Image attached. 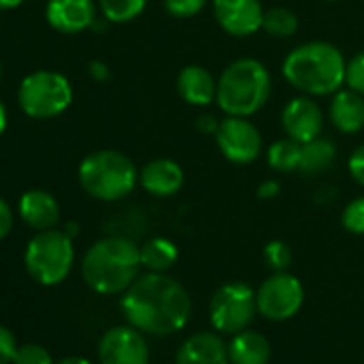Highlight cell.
Instances as JSON below:
<instances>
[{
    "label": "cell",
    "mask_w": 364,
    "mask_h": 364,
    "mask_svg": "<svg viewBox=\"0 0 364 364\" xmlns=\"http://www.w3.org/2000/svg\"><path fill=\"white\" fill-rule=\"evenodd\" d=\"M120 309L127 321L137 330L167 336L187 326L191 317V298L173 277L148 270L129 285Z\"/></svg>",
    "instance_id": "6da1fadb"
},
{
    "label": "cell",
    "mask_w": 364,
    "mask_h": 364,
    "mask_svg": "<svg viewBox=\"0 0 364 364\" xmlns=\"http://www.w3.org/2000/svg\"><path fill=\"white\" fill-rule=\"evenodd\" d=\"M345 58L326 41H311L294 48L283 60V77L298 92L309 97H326L345 84Z\"/></svg>",
    "instance_id": "7a4b0ae2"
},
{
    "label": "cell",
    "mask_w": 364,
    "mask_h": 364,
    "mask_svg": "<svg viewBox=\"0 0 364 364\" xmlns=\"http://www.w3.org/2000/svg\"><path fill=\"white\" fill-rule=\"evenodd\" d=\"M139 247L122 236L95 242L82 259V277L97 294H120L139 277Z\"/></svg>",
    "instance_id": "3957f363"
},
{
    "label": "cell",
    "mask_w": 364,
    "mask_h": 364,
    "mask_svg": "<svg viewBox=\"0 0 364 364\" xmlns=\"http://www.w3.org/2000/svg\"><path fill=\"white\" fill-rule=\"evenodd\" d=\"M272 77L255 58L234 60L217 82V105L228 116L249 118L270 99Z\"/></svg>",
    "instance_id": "277c9868"
},
{
    "label": "cell",
    "mask_w": 364,
    "mask_h": 364,
    "mask_svg": "<svg viewBox=\"0 0 364 364\" xmlns=\"http://www.w3.org/2000/svg\"><path fill=\"white\" fill-rule=\"evenodd\" d=\"M82 189L101 202H118L127 198L139 180L135 163L118 150L90 152L80 163Z\"/></svg>",
    "instance_id": "5b68a950"
},
{
    "label": "cell",
    "mask_w": 364,
    "mask_h": 364,
    "mask_svg": "<svg viewBox=\"0 0 364 364\" xmlns=\"http://www.w3.org/2000/svg\"><path fill=\"white\" fill-rule=\"evenodd\" d=\"M75 259L73 238L65 234V230H46L39 232L26 247L24 264L28 274L46 287H54L63 283Z\"/></svg>",
    "instance_id": "8992f818"
},
{
    "label": "cell",
    "mask_w": 364,
    "mask_h": 364,
    "mask_svg": "<svg viewBox=\"0 0 364 364\" xmlns=\"http://www.w3.org/2000/svg\"><path fill=\"white\" fill-rule=\"evenodd\" d=\"M71 101V82L56 71H35L22 80L18 90V103L22 112L37 120L60 116Z\"/></svg>",
    "instance_id": "52a82bcc"
},
{
    "label": "cell",
    "mask_w": 364,
    "mask_h": 364,
    "mask_svg": "<svg viewBox=\"0 0 364 364\" xmlns=\"http://www.w3.org/2000/svg\"><path fill=\"white\" fill-rule=\"evenodd\" d=\"M257 313V291L247 283H225L210 298V321L223 334H238L249 328Z\"/></svg>",
    "instance_id": "ba28073f"
},
{
    "label": "cell",
    "mask_w": 364,
    "mask_h": 364,
    "mask_svg": "<svg viewBox=\"0 0 364 364\" xmlns=\"http://www.w3.org/2000/svg\"><path fill=\"white\" fill-rule=\"evenodd\" d=\"M304 302L302 283L289 272H272L257 289V311L270 321L294 317Z\"/></svg>",
    "instance_id": "9c48e42d"
},
{
    "label": "cell",
    "mask_w": 364,
    "mask_h": 364,
    "mask_svg": "<svg viewBox=\"0 0 364 364\" xmlns=\"http://www.w3.org/2000/svg\"><path fill=\"white\" fill-rule=\"evenodd\" d=\"M215 139L221 154L236 165H249L262 152L259 129L242 116H228L225 120H221Z\"/></svg>",
    "instance_id": "30bf717a"
},
{
    "label": "cell",
    "mask_w": 364,
    "mask_h": 364,
    "mask_svg": "<svg viewBox=\"0 0 364 364\" xmlns=\"http://www.w3.org/2000/svg\"><path fill=\"white\" fill-rule=\"evenodd\" d=\"M150 349L135 326H114L99 341V364H148Z\"/></svg>",
    "instance_id": "8fae6325"
},
{
    "label": "cell",
    "mask_w": 364,
    "mask_h": 364,
    "mask_svg": "<svg viewBox=\"0 0 364 364\" xmlns=\"http://www.w3.org/2000/svg\"><path fill=\"white\" fill-rule=\"evenodd\" d=\"M217 24L232 37H251L264 24L259 0H213Z\"/></svg>",
    "instance_id": "7c38bea8"
},
{
    "label": "cell",
    "mask_w": 364,
    "mask_h": 364,
    "mask_svg": "<svg viewBox=\"0 0 364 364\" xmlns=\"http://www.w3.org/2000/svg\"><path fill=\"white\" fill-rule=\"evenodd\" d=\"M281 122H283L287 137L296 139L298 144H306L321 135L323 114H321L319 105L309 95H302V97L291 99L283 107Z\"/></svg>",
    "instance_id": "4fadbf2b"
},
{
    "label": "cell",
    "mask_w": 364,
    "mask_h": 364,
    "mask_svg": "<svg viewBox=\"0 0 364 364\" xmlns=\"http://www.w3.org/2000/svg\"><path fill=\"white\" fill-rule=\"evenodd\" d=\"M48 24L63 35H77L97 20L92 0H50L46 7Z\"/></svg>",
    "instance_id": "5bb4252c"
},
{
    "label": "cell",
    "mask_w": 364,
    "mask_h": 364,
    "mask_svg": "<svg viewBox=\"0 0 364 364\" xmlns=\"http://www.w3.org/2000/svg\"><path fill=\"white\" fill-rule=\"evenodd\" d=\"M139 182L154 198H171L185 185V171L171 159H154L139 171Z\"/></svg>",
    "instance_id": "9a60e30c"
},
{
    "label": "cell",
    "mask_w": 364,
    "mask_h": 364,
    "mask_svg": "<svg viewBox=\"0 0 364 364\" xmlns=\"http://www.w3.org/2000/svg\"><path fill=\"white\" fill-rule=\"evenodd\" d=\"M176 364H230V351L219 334L198 332L180 345Z\"/></svg>",
    "instance_id": "2e32d148"
},
{
    "label": "cell",
    "mask_w": 364,
    "mask_h": 364,
    "mask_svg": "<svg viewBox=\"0 0 364 364\" xmlns=\"http://www.w3.org/2000/svg\"><path fill=\"white\" fill-rule=\"evenodd\" d=\"M20 217L33 230H54L60 221V206L52 193L33 189L20 198Z\"/></svg>",
    "instance_id": "e0dca14e"
},
{
    "label": "cell",
    "mask_w": 364,
    "mask_h": 364,
    "mask_svg": "<svg viewBox=\"0 0 364 364\" xmlns=\"http://www.w3.org/2000/svg\"><path fill=\"white\" fill-rule=\"evenodd\" d=\"M176 88L182 101L189 105L204 107L217 101V82L210 71L200 65H187L182 69L176 77Z\"/></svg>",
    "instance_id": "ac0fdd59"
},
{
    "label": "cell",
    "mask_w": 364,
    "mask_h": 364,
    "mask_svg": "<svg viewBox=\"0 0 364 364\" xmlns=\"http://www.w3.org/2000/svg\"><path fill=\"white\" fill-rule=\"evenodd\" d=\"M330 122L345 135H353L364 129V95L341 88L334 92L330 103Z\"/></svg>",
    "instance_id": "d6986e66"
},
{
    "label": "cell",
    "mask_w": 364,
    "mask_h": 364,
    "mask_svg": "<svg viewBox=\"0 0 364 364\" xmlns=\"http://www.w3.org/2000/svg\"><path fill=\"white\" fill-rule=\"evenodd\" d=\"M232 364H268L270 360V343L264 334L253 330H242L234 334L228 345Z\"/></svg>",
    "instance_id": "ffe728a7"
},
{
    "label": "cell",
    "mask_w": 364,
    "mask_h": 364,
    "mask_svg": "<svg viewBox=\"0 0 364 364\" xmlns=\"http://www.w3.org/2000/svg\"><path fill=\"white\" fill-rule=\"evenodd\" d=\"M336 161V148L326 137H315L306 144H302V156H300V171L306 176H317L326 169H330Z\"/></svg>",
    "instance_id": "44dd1931"
},
{
    "label": "cell",
    "mask_w": 364,
    "mask_h": 364,
    "mask_svg": "<svg viewBox=\"0 0 364 364\" xmlns=\"http://www.w3.org/2000/svg\"><path fill=\"white\" fill-rule=\"evenodd\" d=\"M139 257L150 272H167L178 259V247L167 238H150L139 247Z\"/></svg>",
    "instance_id": "7402d4cb"
},
{
    "label": "cell",
    "mask_w": 364,
    "mask_h": 364,
    "mask_svg": "<svg viewBox=\"0 0 364 364\" xmlns=\"http://www.w3.org/2000/svg\"><path fill=\"white\" fill-rule=\"evenodd\" d=\"M300 156H302V144H298L291 137H285V139H277L274 144H270L266 159L274 171L289 173L294 169H300Z\"/></svg>",
    "instance_id": "603a6c76"
},
{
    "label": "cell",
    "mask_w": 364,
    "mask_h": 364,
    "mask_svg": "<svg viewBox=\"0 0 364 364\" xmlns=\"http://www.w3.org/2000/svg\"><path fill=\"white\" fill-rule=\"evenodd\" d=\"M148 0H99L103 18L112 24H129L141 16Z\"/></svg>",
    "instance_id": "cb8c5ba5"
},
{
    "label": "cell",
    "mask_w": 364,
    "mask_h": 364,
    "mask_svg": "<svg viewBox=\"0 0 364 364\" xmlns=\"http://www.w3.org/2000/svg\"><path fill=\"white\" fill-rule=\"evenodd\" d=\"M262 28L277 39H287L291 35H296L298 31V18L294 11L285 9V7H272L268 11H264V24Z\"/></svg>",
    "instance_id": "d4e9b609"
},
{
    "label": "cell",
    "mask_w": 364,
    "mask_h": 364,
    "mask_svg": "<svg viewBox=\"0 0 364 364\" xmlns=\"http://www.w3.org/2000/svg\"><path fill=\"white\" fill-rule=\"evenodd\" d=\"M264 262L272 272H285L291 264V249L283 240H272L264 247Z\"/></svg>",
    "instance_id": "484cf974"
},
{
    "label": "cell",
    "mask_w": 364,
    "mask_h": 364,
    "mask_svg": "<svg viewBox=\"0 0 364 364\" xmlns=\"http://www.w3.org/2000/svg\"><path fill=\"white\" fill-rule=\"evenodd\" d=\"M11 364H54V362H52L50 351L43 345L26 343V345H18Z\"/></svg>",
    "instance_id": "4316f807"
},
{
    "label": "cell",
    "mask_w": 364,
    "mask_h": 364,
    "mask_svg": "<svg viewBox=\"0 0 364 364\" xmlns=\"http://www.w3.org/2000/svg\"><path fill=\"white\" fill-rule=\"evenodd\" d=\"M341 223L347 232L351 234H364V196L362 198H355L351 200L345 210H343V217H341Z\"/></svg>",
    "instance_id": "83f0119b"
},
{
    "label": "cell",
    "mask_w": 364,
    "mask_h": 364,
    "mask_svg": "<svg viewBox=\"0 0 364 364\" xmlns=\"http://www.w3.org/2000/svg\"><path fill=\"white\" fill-rule=\"evenodd\" d=\"M345 84L347 88L364 95V52H358L349 58L345 67Z\"/></svg>",
    "instance_id": "f1b7e54d"
},
{
    "label": "cell",
    "mask_w": 364,
    "mask_h": 364,
    "mask_svg": "<svg viewBox=\"0 0 364 364\" xmlns=\"http://www.w3.org/2000/svg\"><path fill=\"white\" fill-rule=\"evenodd\" d=\"M208 0H163L165 11L173 18H193L198 16Z\"/></svg>",
    "instance_id": "f546056e"
},
{
    "label": "cell",
    "mask_w": 364,
    "mask_h": 364,
    "mask_svg": "<svg viewBox=\"0 0 364 364\" xmlns=\"http://www.w3.org/2000/svg\"><path fill=\"white\" fill-rule=\"evenodd\" d=\"M16 349H18V343H16L14 332L5 326H0V364H11Z\"/></svg>",
    "instance_id": "4dcf8cb0"
},
{
    "label": "cell",
    "mask_w": 364,
    "mask_h": 364,
    "mask_svg": "<svg viewBox=\"0 0 364 364\" xmlns=\"http://www.w3.org/2000/svg\"><path fill=\"white\" fill-rule=\"evenodd\" d=\"M347 169H349L351 178L358 182V185L364 187V144H360V146L351 152V156H349V161H347Z\"/></svg>",
    "instance_id": "1f68e13d"
},
{
    "label": "cell",
    "mask_w": 364,
    "mask_h": 364,
    "mask_svg": "<svg viewBox=\"0 0 364 364\" xmlns=\"http://www.w3.org/2000/svg\"><path fill=\"white\" fill-rule=\"evenodd\" d=\"M14 230V213L9 208V204L0 198V240H5Z\"/></svg>",
    "instance_id": "d6a6232c"
},
{
    "label": "cell",
    "mask_w": 364,
    "mask_h": 364,
    "mask_svg": "<svg viewBox=\"0 0 364 364\" xmlns=\"http://www.w3.org/2000/svg\"><path fill=\"white\" fill-rule=\"evenodd\" d=\"M219 124H221V120H217V118L210 116V114H204V116L198 118V131L204 133V135H217Z\"/></svg>",
    "instance_id": "836d02e7"
},
{
    "label": "cell",
    "mask_w": 364,
    "mask_h": 364,
    "mask_svg": "<svg viewBox=\"0 0 364 364\" xmlns=\"http://www.w3.org/2000/svg\"><path fill=\"white\" fill-rule=\"evenodd\" d=\"M281 191V185L277 180H264L262 185L257 187V198L262 200H270V198H277Z\"/></svg>",
    "instance_id": "e575fe53"
},
{
    "label": "cell",
    "mask_w": 364,
    "mask_h": 364,
    "mask_svg": "<svg viewBox=\"0 0 364 364\" xmlns=\"http://www.w3.org/2000/svg\"><path fill=\"white\" fill-rule=\"evenodd\" d=\"M88 71H90V77L97 80V82H105V80L109 77L107 65H105V63H99V60H92V63L88 65Z\"/></svg>",
    "instance_id": "d590c367"
},
{
    "label": "cell",
    "mask_w": 364,
    "mask_h": 364,
    "mask_svg": "<svg viewBox=\"0 0 364 364\" xmlns=\"http://www.w3.org/2000/svg\"><path fill=\"white\" fill-rule=\"evenodd\" d=\"M24 3V0H0V11H9V9H16Z\"/></svg>",
    "instance_id": "8d00e7d4"
},
{
    "label": "cell",
    "mask_w": 364,
    "mask_h": 364,
    "mask_svg": "<svg viewBox=\"0 0 364 364\" xmlns=\"http://www.w3.org/2000/svg\"><path fill=\"white\" fill-rule=\"evenodd\" d=\"M58 364H92V362L86 360V358H80V355H69V358L60 360Z\"/></svg>",
    "instance_id": "74e56055"
},
{
    "label": "cell",
    "mask_w": 364,
    "mask_h": 364,
    "mask_svg": "<svg viewBox=\"0 0 364 364\" xmlns=\"http://www.w3.org/2000/svg\"><path fill=\"white\" fill-rule=\"evenodd\" d=\"M5 129H7V109H5L3 101H0V135L5 133Z\"/></svg>",
    "instance_id": "f35d334b"
},
{
    "label": "cell",
    "mask_w": 364,
    "mask_h": 364,
    "mask_svg": "<svg viewBox=\"0 0 364 364\" xmlns=\"http://www.w3.org/2000/svg\"><path fill=\"white\" fill-rule=\"evenodd\" d=\"M65 234H67V236H71V238H75V236L80 234V225H77V223H73V221H71V223H67V225H65Z\"/></svg>",
    "instance_id": "ab89813d"
},
{
    "label": "cell",
    "mask_w": 364,
    "mask_h": 364,
    "mask_svg": "<svg viewBox=\"0 0 364 364\" xmlns=\"http://www.w3.org/2000/svg\"><path fill=\"white\" fill-rule=\"evenodd\" d=\"M0 77H3V65H0Z\"/></svg>",
    "instance_id": "60d3db41"
}]
</instances>
